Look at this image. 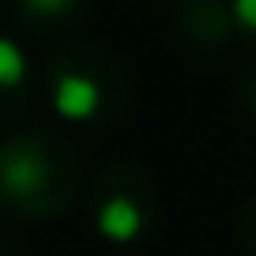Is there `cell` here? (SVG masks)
Instances as JSON below:
<instances>
[{"instance_id": "6", "label": "cell", "mask_w": 256, "mask_h": 256, "mask_svg": "<svg viewBox=\"0 0 256 256\" xmlns=\"http://www.w3.org/2000/svg\"><path fill=\"white\" fill-rule=\"evenodd\" d=\"M177 30L200 53H222L238 42L230 0H181L177 4Z\"/></svg>"}, {"instance_id": "4", "label": "cell", "mask_w": 256, "mask_h": 256, "mask_svg": "<svg viewBox=\"0 0 256 256\" xmlns=\"http://www.w3.org/2000/svg\"><path fill=\"white\" fill-rule=\"evenodd\" d=\"M94 12V0H12V16H16L19 30L30 38L46 42H64L76 38Z\"/></svg>"}, {"instance_id": "2", "label": "cell", "mask_w": 256, "mask_h": 256, "mask_svg": "<svg viewBox=\"0 0 256 256\" xmlns=\"http://www.w3.org/2000/svg\"><path fill=\"white\" fill-rule=\"evenodd\" d=\"M38 94L76 128H110L132 102L128 72L110 49L90 38H64L42 56Z\"/></svg>"}, {"instance_id": "8", "label": "cell", "mask_w": 256, "mask_h": 256, "mask_svg": "<svg viewBox=\"0 0 256 256\" xmlns=\"http://www.w3.org/2000/svg\"><path fill=\"white\" fill-rule=\"evenodd\" d=\"M230 16H234L238 42L256 49V0H230Z\"/></svg>"}, {"instance_id": "9", "label": "cell", "mask_w": 256, "mask_h": 256, "mask_svg": "<svg viewBox=\"0 0 256 256\" xmlns=\"http://www.w3.org/2000/svg\"><path fill=\"white\" fill-rule=\"evenodd\" d=\"M238 241L245 248V256H256V192L245 200V208L238 215Z\"/></svg>"}, {"instance_id": "5", "label": "cell", "mask_w": 256, "mask_h": 256, "mask_svg": "<svg viewBox=\"0 0 256 256\" xmlns=\"http://www.w3.org/2000/svg\"><path fill=\"white\" fill-rule=\"evenodd\" d=\"M34 90H38V68L23 42L0 30V132L12 128L26 113Z\"/></svg>"}, {"instance_id": "3", "label": "cell", "mask_w": 256, "mask_h": 256, "mask_svg": "<svg viewBox=\"0 0 256 256\" xmlns=\"http://www.w3.org/2000/svg\"><path fill=\"white\" fill-rule=\"evenodd\" d=\"M87 218L110 245H140L162 222L158 181L136 162H106L87 184Z\"/></svg>"}, {"instance_id": "1", "label": "cell", "mask_w": 256, "mask_h": 256, "mask_svg": "<svg viewBox=\"0 0 256 256\" xmlns=\"http://www.w3.org/2000/svg\"><path fill=\"white\" fill-rule=\"evenodd\" d=\"M83 192V154L56 128H16L0 140V211L42 222Z\"/></svg>"}, {"instance_id": "7", "label": "cell", "mask_w": 256, "mask_h": 256, "mask_svg": "<svg viewBox=\"0 0 256 256\" xmlns=\"http://www.w3.org/2000/svg\"><path fill=\"white\" fill-rule=\"evenodd\" d=\"M234 102H238V110L245 117L256 120V60H248L238 72V80H234Z\"/></svg>"}, {"instance_id": "10", "label": "cell", "mask_w": 256, "mask_h": 256, "mask_svg": "<svg viewBox=\"0 0 256 256\" xmlns=\"http://www.w3.org/2000/svg\"><path fill=\"white\" fill-rule=\"evenodd\" d=\"M0 256H23V252H19V245H16L4 230H0Z\"/></svg>"}]
</instances>
